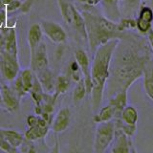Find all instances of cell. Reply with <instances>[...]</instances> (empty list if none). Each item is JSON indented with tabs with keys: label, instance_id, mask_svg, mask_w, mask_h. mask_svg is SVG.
<instances>
[{
	"label": "cell",
	"instance_id": "cell-7",
	"mask_svg": "<svg viewBox=\"0 0 153 153\" xmlns=\"http://www.w3.org/2000/svg\"><path fill=\"white\" fill-rule=\"evenodd\" d=\"M48 68L47 47L44 41H41L36 49L31 54V69L35 74Z\"/></svg>",
	"mask_w": 153,
	"mask_h": 153
},
{
	"label": "cell",
	"instance_id": "cell-29",
	"mask_svg": "<svg viewBox=\"0 0 153 153\" xmlns=\"http://www.w3.org/2000/svg\"><path fill=\"white\" fill-rule=\"evenodd\" d=\"M33 1H35V0H26L25 2L21 3V6H20V8H19L20 12L23 13H27L30 12V10H31L33 4Z\"/></svg>",
	"mask_w": 153,
	"mask_h": 153
},
{
	"label": "cell",
	"instance_id": "cell-28",
	"mask_svg": "<svg viewBox=\"0 0 153 153\" xmlns=\"http://www.w3.org/2000/svg\"><path fill=\"white\" fill-rule=\"evenodd\" d=\"M21 6V1L20 0H12L11 2L6 5V11L8 13L10 12H16L19 10Z\"/></svg>",
	"mask_w": 153,
	"mask_h": 153
},
{
	"label": "cell",
	"instance_id": "cell-34",
	"mask_svg": "<svg viewBox=\"0 0 153 153\" xmlns=\"http://www.w3.org/2000/svg\"><path fill=\"white\" fill-rule=\"evenodd\" d=\"M79 2L83 3V4H87V5H93L92 0H79Z\"/></svg>",
	"mask_w": 153,
	"mask_h": 153
},
{
	"label": "cell",
	"instance_id": "cell-14",
	"mask_svg": "<svg viewBox=\"0 0 153 153\" xmlns=\"http://www.w3.org/2000/svg\"><path fill=\"white\" fill-rule=\"evenodd\" d=\"M36 76L37 79L39 80L44 92L49 93V94H54L56 79H54V76H53L52 72L48 68H46L36 73Z\"/></svg>",
	"mask_w": 153,
	"mask_h": 153
},
{
	"label": "cell",
	"instance_id": "cell-9",
	"mask_svg": "<svg viewBox=\"0 0 153 153\" xmlns=\"http://www.w3.org/2000/svg\"><path fill=\"white\" fill-rule=\"evenodd\" d=\"M111 152H131L132 149V138L126 135L121 129L116 127L115 137L111 143Z\"/></svg>",
	"mask_w": 153,
	"mask_h": 153
},
{
	"label": "cell",
	"instance_id": "cell-36",
	"mask_svg": "<svg viewBox=\"0 0 153 153\" xmlns=\"http://www.w3.org/2000/svg\"><path fill=\"white\" fill-rule=\"evenodd\" d=\"M93 1V5H98L99 3L102 2V0H92Z\"/></svg>",
	"mask_w": 153,
	"mask_h": 153
},
{
	"label": "cell",
	"instance_id": "cell-15",
	"mask_svg": "<svg viewBox=\"0 0 153 153\" xmlns=\"http://www.w3.org/2000/svg\"><path fill=\"white\" fill-rule=\"evenodd\" d=\"M4 33H5V40H4L5 52H7L10 55H13L18 57L16 29L14 28L4 29Z\"/></svg>",
	"mask_w": 153,
	"mask_h": 153
},
{
	"label": "cell",
	"instance_id": "cell-38",
	"mask_svg": "<svg viewBox=\"0 0 153 153\" xmlns=\"http://www.w3.org/2000/svg\"><path fill=\"white\" fill-rule=\"evenodd\" d=\"M0 60H1V54H0Z\"/></svg>",
	"mask_w": 153,
	"mask_h": 153
},
{
	"label": "cell",
	"instance_id": "cell-13",
	"mask_svg": "<svg viewBox=\"0 0 153 153\" xmlns=\"http://www.w3.org/2000/svg\"><path fill=\"white\" fill-rule=\"evenodd\" d=\"M108 104L111 105L114 110V119H120L123 109L127 105V91L118 92L109 97Z\"/></svg>",
	"mask_w": 153,
	"mask_h": 153
},
{
	"label": "cell",
	"instance_id": "cell-20",
	"mask_svg": "<svg viewBox=\"0 0 153 153\" xmlns=\"http://www.w3.org/2000/svg\"><path fill=\"white\" fill-rule=\"evenodd\" d=\"M2 133L4 138L6 139V141L11 145L12 147L17 150V148L20 147L22 143L24 141V136L20 132H17L13 129H3Z\"/></svg>",
	"mask_w": 153,
	"mask_h": 153
},
{
	"label": "cell",
	"instance_id": "cell-37",
	"mask_svg": "<svg viewBox=\"0 0 153 153\" xmlns=\"http://www.w3.org/2000/svg\"><path fill=\"white\" fill-rule=\"evenodd\" d=\"M0 104H2V94H1V90H0Z\"/></svg>",
	"mask_w": 153,
	"mask_h": 153
},
{
	"label": "cell",
	"instance_id": "cell-1",
	"mask_svg": "<svg viewBox=\"0 0 153 153\" xmlns=\"http://www.w3.org/2000/svg\"><path fill=\"white\" fill-rule=\"evenodd\" d=\"M152 60V51L143 36L126 33L115 48L110 74L106 81L108 96L127 91L133 82L143 76L147 63Z\"/></svg>",
	"mask_w": 153,
	"mask_h": 153
},
{
	"label": "cell",
	"instance_id": "cell-32",
	"mask_svg": "<svg viewBox=\"0 0 153 153\" xmlns=\"http://www.w3.org/2000/svg\"><path fill=\"white\" fill-rule=\"evenodd\" d=\"M148 35V38H147V41H148V44L150 46V49L152 51V54H153V30H151L147 33Z\"/></svg>",
	"mask_w": 153,
	"mask_h": 153
},
{
	"label": "cell",
	"instance_id": "cell-16",
	"mask_svg": "<svg viewBox=\"0 0 153 153\" xmlns=\"http://www.w3.org/2000/svg\"><path fill=\"white\" fill-rule=\"evenodd\" d=\"M42 35L43 32L41 30L40 24L35 23L30 27L28 31V44L30 47V52L33 54V51L36 49L38 44L42 41Z\"/></svg>",
	"mask_w": 153,
	"mask_h": 153
},
{
	"label": "cell",
	"instance_id": "cell-31",
	"mask_svg": "<svg viewBox=\"0 0 153 153\" xmlns=\"http://www.w3.org/2000/svg\"><path fill=\"white\" fill-rule=\"evenodd\" d=\"M121 1H123L124 5L128 9H136L141 3V0H121Z\"/></svg>",
	"mask_w": 153,
	"mask_h": 153
},
{
	"label": "cell",
	"instance_id": "cell-35",
	"mask_svg": "<svg viewBox=\"0 0 153 153\" xmlns=\"http://www.w3.org/2000/svg\"><path fill=\"white\" fill-rule=\"evenodd\" d=\"M0 1H1L4 5H5V6H6V5L8 4V3H10V2H11L12 1V0H0Z\"/></svg>",
	"mask_w": 153,
	"mask_h": 153
},
{
	"label": "cell",
	"instance_id": "cell-25",
	"mask_svg": "<svg viewBox=\"0 0 153 153\" xmlns=\"http://www.w3.org/2000/svg\"><path fill=\"white\" fill-rule=\"evenodd\" d=\"M18 75L20 76V79L22 81L24 88H25L26 91L29 93L33 84V81H35L36 74L33 73L32 69H24L22 71H19Z\"/></svg>",
	"mask_w": 153,
	"mask_h": 153
},
{
	"label": "cell",
	"instance_id": "cell-8",
	"mask_svg": "<svg viewBox=\"0 0 153 153\" xmlns=\"http://www.w3.org/2000/svg\"><path fill=\"white\" fill-rule=\"evenodd\" d=\"M75 59L79 66L81 73H82L86 91H87V95H89L91 94V90H92V81H91V75H90L91 62L89 61V57L84 50L78 49L76 50L75 53Z\"/></svg>",
	"mask_w": 153,
	"mask_h": 153
},
{
	"label": "cell",
	"instance_id": "cell-3",
	"mask_svg": "<svg viewBox=\"0 0 153 153\" xmlns=\"http://www.w3.org/2000/svg\"><path fill=\"white\" fill-rule=\"evenodd\" d=\"M84 18L87 40L92 53L95 52L97 48L111 39H120L124 35L120 23L113 21L106 16H97L89 12L81 13Z\"/></svg>",
	"mask_w": 153,
	"mask_h": 153
},
{
	"label": "cell",
	"instance_id": "cell-23",
	"mask_svg": "<svg viewBox=\"0 0 153 153\" xmlns=\"http://www.w3.org/2000/svg\"><path fill=\"white\" fill-rule=\"evenodd\" d=\"M114 119V110L111 105L107 104L106 106L99 109V112L94 116L93 121L96 123L108 122Z\"/></svg>",
	"mask_w": 153,
	"mask_h": 153
},
{
	"label": "cell",
	"instance_id": "cell-10",
	"mask_svg": "<svg viewBox=\"0 0 153 153\" xmlns=\"http://www.w3.org/2000/svg\"><path fill=\"white\" fill-rule=\"evenodd\" d=\"M2 94V103L10 112H14L19 109L20 98L18 97L16 91L8 85H2L0 87Z\"/></svg>",
	"mask_w": 153,
	"mask_h": 153
},
{
	"label": "cell",
	"instance_id": "cell-30",
	"mask_svg": "<svg viewBox=\"0 0 153 153\" xmlns=\"http://www.w3.org/2000/svg\"><path fill=\"white\" fill-rule=\"evenodd\" d=\"M26 123H27L29 127L37 126V123H38V115H30V116H28L27 117V120H26Z\"/></svg>",
	"mask_w": 153,
	"mask_h": 153
},
{
	"label": "cell",
	"instance_id": "cell-2",
	"mask_svg": "<svg viewBox=\"0 0 153 153\" xmlns=\"http://www.w3.org/2000/svg\"><path fill=\"white\" fill-rule=\"evenodd\" d=\"M119 39H111L100 45L93 53V59L90 65V75L92 81L91 100L92 109L97 112L102 102L105 85L110 74V63L115 48Z\"/></svg>",
	"mask_w": 153,
	"mask_h": 153
},
{
	"label": "cell",
	"instance_id": "cell-21",
	"mask_svg": "<svg viewBox=\"0 0 153 153\" xmlns=\"http://www.w3.org/2000/svg\"><path fill=\"white\" fill-rule=\"evenodd\" d=\"M120 120L122 121V123L128 124V126H136L138 121L137 110L132 105H126L123 109Z\"/></svg>",
	"mask_w": 153,
	"mask_h": 153
},
{
	"label": "cell",
	"instance_id": "cell-26",
	"mask_svg": "<svg viewBox=\"0 0 153 153\" xmlns=\"http://www.w3.org/2000/svg\"><path fill=\"white\" fill-rule=\"evenodd\" d=\"M87 95V91H86V87H85V83L83 79H79V81H76V84L74 88L73 91V102L78 103L79 102H81L85 96Z\"/></svg>",
	"mask_w": 153,
	"mask_h": 153
},
{
	"label": "cell",
	"instance_id": "cell-5",
	"mask_svg": "<svg viewBox=\"0 0 153 153\" xmlns=\"http://www.w3.org/2000/svg\"><path fill=\"white\" fill-rule=\"evenodd\" d=\"M0 63H1V71L4 78L9 81L14 80L20 71L18 57L10 55L4 51L3 54H1Z\"/></svg>",
	"mask_w": 153,
	"mask_h": 153
},
{
	"label": "cell",
	"instance_id": "cell-19",
	"mask_svg": "<svg viewBox=\"0 0 153 153\" xmlns=\"http://www.w3.org/2000/svg\"><path fill=\"white\" fill-rule=\"evenodd\" d=\"M143 87L146 93L153 100V63L150 60L147 63L145 72H143Z\"/></svg>",
	"mask_w": 153,
	"mask_h": 153
},
{
	"label": "cell",
	"instance_id": "cell-17",
	"mask_svg": "<svg viewBox=\"0 0 153 153\" xmlns=\"http://www.w3.org/2000/svg\"><path fill=\"white\" fill-rule=\"evenodd\" d=\"M57 3H59L63 20L67 22V24L73 26L74 17H75L76 12L78 11V10H76L70 2L67 1V0H57Z\"/></svg>",
	"mask_w": 153,
	"mask_h": 153
},
{
	"label": "cell",
	"instance_id": "cell-18",
	"mask_svg": "<svg viewBox=\"0 0 153 153\" xmlns=\"http://www.w3.org/2000/svg\"><path fill=\"white\" fill-rule=\"evenodd\" d=\"M121 0H102L104 13L107 18L116 21L120 18L119 3Z\"/></svg>",
	"mask_w": 153,
	"mask_h": 153
},
{
	"label": "cell",
	"instance_id": "cell-6",
	"mask_svg": "<svg viewBox=\"0 0 153 153\" xmlns=\"http://www.w3.org/2000/svg\"><path fill=\"white\" fill-rule=\"evenodd\" d=\"M40 27L42 32L54 43L59 44L66 41L67 33L59 23L51 20H43L40 24Z\"/></svg>",
	"mask_w": 153,
	"mask_h": 153
},
{
	"label": "cell",
	"instance_id": "cell-24",
	"mask_svg": "<svg viewBox=\"0 0 153 153\" xmlns=\"http://www.w3.org/2000/svg\"><path fill=\"white\" fill-rule=\"evenodd\" d=\"M70 86V80L64 75H60L56 79L55 81V91H54V97L56 99L59 95L65 93L68 90Z\"/></svg>",
	"mask_w": 153,
	"mask_h": 153
},
{
	"label": "cell",
	"instance_id": "cell-4",
	"mask_svg": "<svg viewBox=\"0 0 153 153\" xmlns=\"http://www.w3.org/2000/svg\"><path fill=\"white\" fill-rule=\"evenodd\" d=\"M115 123L113 120L98 123L94 139V151L102 153L108 149L115 137Z\"/></svg>",
	"mask_w": 153,
	"mask_h": 153
},
{
	"label": "cell",
	"instance_id": "cell-39",
	"mask_svg": "<svg viewBox=\"0 0 153 153\" xmlns=\"http://www.w3.org/2000/svg\"><path fill=\"white\" fill-rule=\"evenodd\" d=\"M146 1H148V0H146Z\"/></svg>",
	"mask_w": 153,
	"mask_h": 153
},
{
	"label": "cell",
	"instance_id": "cell-22",
	"mask_svg": "<svg viewBox=\"0 0 153 153\" xmlns=\"http://www.w3.org/2000/svg\"><path fill=\"white\" fill-rule=\"evenodd\" d=\"M48 131H49V127H42L39 126H31L27 129V131L25 132V135L24 138L26 140L35 142L39 140V139L44 138Z\"/></svg>",
	"mask_w": 153,
	"mask_h": 153
},
{
	"label": "cell",
	"instance_id": "cell-11",
	"mask_svg": "<svg viewBox=\"0 0 153 153\" xmlns=\"http://www.w3.org/2000/svg\"><path fill=\"white\" fill-rule=\"evenodd\" d=\"M153 11L149 7H143L136 19V28L141 33H147L152 28Z\"/></svg>",
	"mask_w": 153,
	"mask_h": 153
},
{
	"label": "cell",
	"instance_id": "cell-27",
	"mask_svg": "<svg viewBox=\"0 0 153 153\" xmlns=\"http://www.w3.org/2000/svg\"><path fill=\"white\" fill-rule=\"evenodd\" d=\"M0 149L5 152H16L17 150L14 149L13 147L11 146V145L6 141V139L4 138L3 133H2V128H0Z\"/></svg>",
	"mask_w": 153,
	"mask_h": 153
},
{
	"label": "cell",
	"instance_id": "cell-12",
	"mask_svg": "<svg viewBox=\"0 0 153 153\" xmlns=\"http://www.w3.org/2000/svg\"><path fill=\"white\" fill-rule=\"evenodd\" d=\"M70 117H71L70 109L68 107L61 108L55 116L54 120H53L51 126L52 130L56 133H60L66 130L70 124Z\"/></svg>",
	"mask_w": 153,
	"mask_h": 153
},
{
	"label": "cell",
	"instance_id": "cell-33",
	"mask_svg": "<svg viewBox=\"0 0 153 153\" xmlns=\"http://www.w3.org/2000/svg\"><path fill=\"white\" fill-rule=\"evenodd\" d=\"M4 40H5L4 28H0V46H4Z\"/></svg>",
	"mask_w": 153,
	"mask_h": 153
}]
</instances>
